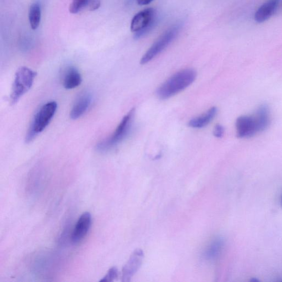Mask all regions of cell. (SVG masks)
Here are the masks:
<instances>
[{
	"instance_id": "cell-3",
	"label": "cell",
	"mask_w": 282,
	"mask_h": 282,
	"mask_svg": "<svg viewBox=\"0 0 282 282\" xmlns=\"http://www.w3.org/2000/svg\"><path fill=\"white\" fill-rule=\"evenodd\" d=\"M58 109V104L51 101L44 104L35 114L26 137V141L29 143L42 133L51 123Z\"/></svg>"
},
{
	"instance_id": "cell-4",
	"label": "cell",
	"mask_w": 282,
	"mask_h": 282,
	"mask_svg": "<svg viewBox=\"0 0 282 282\" xmlns=\"http://www.w3.org/2000/svg\"><path fill=\"white\" fill-rule=\"evenodd\" d=\"M135 109L129 110L111 136L102 141L98 143L96 148L101 153L108 152L115 148L121 142H123L128 135L133 123Z\"/></svg>"
},
{
	"instance_id": "cell-22",
	"label": "cell",
	"mask_w": 282,
	"mask_h": 282,
	"mask_svg": "<svg viewBox=\"0 0 282 282\" xmlns=\"http://www.w3.org/2000/svg\"><path fill=\"white\" fill-rule=\"evenodd\" d=\"M280 204H281V206L282 208V195L280 196Z\"/></svg>"
},
{
	"instance_id": "cell-9",
	"label": "cell",
	"mask_w": 282,
	"mask_h": 282,
	"mask_svg": "<svg viewBox=\"0 0 282 282\" xmlns=\"http://www.w3.org/2000/svg\"><path fill=\"white\" fill-rule=\"evenodd\" d=\"M143 256L144 253L142 250L138 249L134 251L124 267L122 280L123 281L131 280L132 277L140 268Z\"/></svg>"
},
{
	"instance_id": "cell-15",
	"label": "cell",
	"mask_w": 282,
	"mask_h": 282,
	"mask_svg": "<svg viewBox=\"0 0 282 282\" xmlns=\"http://www.w3.org/2000/svg\"><path fill=\"white\" fill-rule=\"evenodd\" d=\"M41 20V8L39 4L35 3L30 7L29 21L30 27L36 30L39 27Z\"/></svg>"
},
{
	"instance_id": "cell-5",
	"label": "cell",
	"mask_w": 282,
	"mask_h": 282,
	"mask_svg": "<svg viewBox=\"0 0 282 282\" xmlns=\"http://www.w3.org/2000/svg\"><path fill=\"white\" fill-rule=\"evenodd\" d=\"M36 76V72L30 68L23 66L17 70L15 74L13 83L10 102L12 105L16 104L33 86Z\"/></svg>"
},
{
	"instance_id": "cell-14",
	"label": "cell",
	"mask_w": 282,
	"mask_h": 282,
	"mask_svg": "<svg viewBox=\"0 0 282 282\" xmlns=\"http://www.w3.org/2000/svg\"><path fill=\"white\" fill-rule=\"evenodd\" d=\"M224 246L222 238H217L213 240L204 251L203 256L208 260H215L220 255Z\"/></svg>"
},
{
	"instance_id": "cell-11",
	"label": "cell",
	"mask_w": 282,
	"mask_h": 282,
	"mask_svg": "<svg viewBox=\"0 0 282 282\" xmlns=\"http://www.w3.org/2000/svg\"><path fill=\"white\" fill-rule=\"evenodd\" d=\"M280 0H268L259 7L255 12V21L261 24L268 21L276 12Z\"/></svg>"
},
{
	"instance_id": "cell-13",
	"label": "cell",
	"mask_w": 282,
	"mask_h": 282,
	"mask_svg": "<svg viewBox=\"0 0 282 282\" xmlns=\"http://www.w3.org/2000/svg\"><path fill=\"white\" fill-rule=\"evenodd\" d=\"M218 109L215 106L210 108L201 116L189 121V126L194 128H201L208 126L217 115Z\"/></svg>"
},
{
	"instance_id": "cell-19",
	"label": "cell",
	"mask_w": 282,
	"mask_h": 282,
	"mask_svg": "<svg viewBox=\"0 0 282 282\" xmlns=\"http://www.w3.org/2000/svg\"><path fill=\"white\" fill-rule=\"evenodd\" d=\"M100 6L101 2L99 0H95V1L91 3L89 10L91 11H96L100 8Z\"/></svg>"
},
{
	"instance_id": "cell-21",
	"label": "cell",
	"mask_w": 282,
	"mask_h": 282,
	"mask_svg": "<svg viewBox=\"0 0 282 282\" xmlns=\"http://www.w3.org/2000/svg\"><path fill=\"white\" fill-rule=\"evenodd\" d=\"M251 281H253V282H258V281H260V280H259L258 279H257V278H253L252 279H251L250 280Z\"/></svg>"
},
{
	"instance_id": "cell-17",
	"label": "cell",
	"mask_w": 282,
	"mask_h": 282,
	"mask_svg": "<svg viewBox=\"0 0 282 282\" xmlns=\"http://www.w3.org/2000/svg\"><path fill=\"white\" fill-rule=\"evenodd\" d=\"M118 276V270L115 267L111 268L107 274L100 280V281H112L117 278Z\"/></svg>"
},
{
	"instance_id": "cell-16",
	"label": "cell",
	"mask_w": 282,
	"mask_h": 282,
	"mask_svg": "<svg viewBox=\"0 0 282 282\" xmlns=\"http://www.w3.org/2000/svg\"><path fill=\"white\" fill-rule=\"evenodd\" d=\"M90 0H73L69 7L70 13H78L89 3Z\"/></svg>"
},
{
	"instance_id": "cell-2",
	"label": "cell",
	"mask_w": 282,
	"mask_h": 282,
	"mask_svg": "<svg viewBox=\"0 0 282 282\" xmlns=\"http://www.w3.org/2000/svg\"><path fill=\"white\" fill-rule=\"evenodd\" d=\"M196 78V72L193 69L181 70L171 76L158 89L157 96L161 100H167L191 85Z\"/></svg>"
},
{
	"instance_id": "cell-7",
	"label": "cell",
	"mask_w": 282,
	"mask_h": 282,
	"mask_svg": "<svg viewBox=\"0 0 282 282\" xmlns=\"http://www.w3.org/2000/svg\"><path fill=\"white\" fill-rule=\"evenodd\" d=\"M156 22L155 10L148 8L137 13L132 20L131 30L135 40L140 39L154 28Z\"/></svg>"
},
{
	"instance_id": "cell-20",
	"label": "cell",
	"mask_w": 282,
	"mask_h": 282,
	"mask_svg": "<svg viewBox=\"0 0 282 282\" xmlns=\"http://www.w3.org/2000/svg\"><path fill=\"white\" fill-rule=\"evenodd\" d=\"M137 4L141 6L147 5L154 0H136Z\"/></svg>"
},
{
	"instance_id": "cell-8",
	"label": "cell",
	"mask_w": 282,
	"mask_h": 282,
	"mask_svg": "<svg viewBox=\"0 0 282 282\" xmlns=\"http://www.w3.org/2000/svg\"><path fill=\"white\" fill-rule=\"evenodd\" d=\"M92 218L89 212L83 213L73 229L71 240L73 243L81 242L86 237L91 225Z\"/></svg>"
},
{
	"instance_id": "cell-6",
	"label": "cell",
	"mask_w": 282,
	"mask_h": 282,
	"mask_svg": "<svg viewBox=\"0 0 282 282\" xmlns=\"http://www.w3.org/2000/svg\"><path fill=\"white\" fill-rule=\"evenodd\" d=\"M181 25H175L160 36L151 46L145 54L142 57L140 63L144 65L148 63L164 51L173 42L180 32Z\"/></svg>"
},
{
	"instance_id": "cell-1",
	"label": "cell",
	"mask_w": 282,
	"mask_h": 282,
	"mask_svg": "<svg viewBox=\"0 0 282 282\" xmlns=\"http://www.w3.org/2000/svg\"><path fill=\"white\" fill-rule=\"evenodd\" d=\"M270 123V111L268 105H261L254 116H242L236 121L237 137L239 139L250 138L268 129Z\"/></svg>"
},
{
	"instance_id": "cell-12",
	"label": "cell",
	"mask_w": 282,
	"mask_h": 282,
	"mask_svg": "<svg viewBox=\"0 0 282 282\" xmlns=\"http://www.w3.org/2000/svg\"><path fill=\"white\" fill-rule=\"evenodd\" d=\"M62 82L65 89H72L81 85L82 82V76L77 68L69 66L64 71Z\"/></svg>"
},
{
	"instance_id": "cell-10",
	"label": "cell",
	"mask_w": 282,
	"mask_h": 282,
	"mask_svg": "<svg viewBox=\"0 0 282 282\" xmlns=\"http://www.w3.org/2000/svg\"><path fill=\"white\" fill-rule=\"evenodd\" d=\"M93 97L89 92H83L75 101L70 111V118L77 120L82 117L92 103Z\"/></svg>"
},
{
	"instance_id": "cell-18",
	"label": "cell",
	"mask_w": 282,
	"mask_h": 282,
	"mask_svg": "<svg viewBox=\"0 0 282 282\" xmlns=\"http://www.w3.org/2000/svg\"><path fill=\"white\" fill-rule=\"evenodd\" d=\"M224 134V128L222 125L217 124L215 128L214 131H213V135L215 137H217V138H222V137L223 136Z\"/></svg>"
}]
</instances>
